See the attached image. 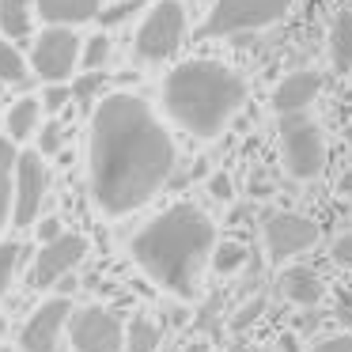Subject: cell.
<instances>
[{"instance_id":"cell-1","label":"cell","mask_w":352,"mask_h":352,"mask_svg":"<svg viewBox=\"0 0 352 352\" xmlns=\"http://www.w3.org/2000/svg\"><path fill=\"white\" fill-rule=\"evenodd\" d=\"M175 170V140L140 95L114 91L99 99L87 140L91 197L107 216L148 205Z\"/></svg>"},{"instance_id":"cell-2","label":"cell","mask_w":352,"mask_h":352,"mask_svg":"<svg viewBox=\"0 0 352 352\" xmlns=\"http://www.w3.org/2000/svg\"><path fill=\"white\" fill-rule=\"evenodd\" d=\"M133 261L152 276L160 288L175 292L178 299L197 296V280L205 261L216 250V228L197 205H170L160 212L137 239L129 243Z\"/></svg>"},{"instance_id":"cell-3","label":"cell","mask_w":352,"mask_h":352,"mask_svg":"<svg viewBox=\"0 0 352 352\" xmlns=\"http://www.w3.org/2000/svg\"><path fill=\"white\" fill-rule=\"evenodd\" d=\"M243 99H246L243 76L235 69H228L223 61H208V57L182 61L163 84L167 114L201 140L216 137L239 114Z\"/></svg>"},{"instance_id":"cell-4","label":"cell","mask_w":352,"mask_h":352,"mask_svg":"<svg viewBox=\"0 0 352 352\" xmlns=\"http://www.w3.org/2000/svg\"><path fill=\"white\" fill-rule=\"evenodd\" d=\"M292 12V0H216L201 34L205 38H228V34L261 31L269 23H280Z\"/></svg>"},{"instance_id":"cell-5","label":"cell","mask_w":352,"mask_h":352,"mask_svg":"<svg viewBox=\"0 0 352 352\" xmlns=\"http://www.w3.org/2000/svg\"><path fill=\"white\" fill-rule=\"evenodd\" d=\"M280 152L292 178H318L326 170V137L303 114L280 118Z\"/></svg>"},{"instance_id":"cell-6","label":"cell","mask_w":352,"mask_h":352,"mask_svg":"<svg viewBox=\"0 0 352 352\" xmlns=\"http://www.w3.org/2000/svg\"><path fill=\"white\" fill-rule=\"evenodd\" d=\"M186 31V8L178 0H160L152 4V12L144 16L137 31V57L140 61H167L178 50Z\"/></svg>"},{"instance_id":"cell-7","label":"cell","mask_w":352,"mask_h":352,"mask_svg":"<svg viewBox=\"0 0 352 352\" xmlns=\"http://www.w3.org/2000/svg\"><path fill=\"white\" fill-rule=\"evenodd\" d=\"M84 57L80 38L72 34V27H46V31L34 38L31 50V69L38 72L46 84H65L72 76V65Z\"/></svg>"},{"instance_id":"cell-8","label":"cell","mask_w":352,"mask_h":352,"mask_svg":"<svg viewBox=\"0 0 352 352\" xmlns=\"http://www.w3.org/2000/svg\"><path fill=\"white\" fill-rule=\"evenodd\" d=\"M50 190V167L42 163L38 152H19L16 163V208H12V223L27 228V223L38 220L42 201Z\"/></svg>"},{"instance_id":"cell-9","label":"cell","mask_w":352,"mask_h":352,"mask_svg":"<svg viewBox=\"0 0 352 352\" xmlns=\"http://www.w3.org/2000/svg\"><path fill=\"white\" fill-rule=\"evenodd\" d=\"M318 243V223L299 212H273L265 220V250L273 261H288Z\"/></svg>"},{"instance_id":"cell-10","label":"cell","mask_w":352,"mask_h":352,"mask_svg":"<svg viewBox=\"0 0 352 352\" xmlns=\"http://www.w3.org/2000/svg\"><path fill=\"white\" fill-rule=\"evenodd\" d=\"M72 349L76 352H122L125 329L122 318L107 307H87L72 322Z\"/></svg>"},{"instance_id":"cell-11","label":"cell","mask_w":352,"mask_h":352,"mask_svg":"<svg viewBox=\"0 0 352 352\" xmlns=\"http://www.w3.org/2000/svg\"><path fill=\"white\" fill-rule=\"evenodd\" d=\"M72 318V303L65 296L46 299L38 311L27 318L23 333H19V349L23 352H57L61 349V333Z\"/></svg>"},{"instance_id":"cell-12","label":"cell","mask_w":352,"mask_h":352,"mask_svg":"<svg viewBox=\"0 0 352 352\" xmlns=\"http://www.w3.org/2000/svg\"><path fill=\"white\" fill-rule=\"evenodd\" d=\"M87 254V239L84 235H61L57 243L38 246L34 254V269H31V284L34 288H50L57 284L69 269H76Z\"/></svg>"},{"instance_id":"cell-13","label":"cell","mask_w":352,"mask_h":352,"mask_svg":"<svg viewBox=\"0 0 352 352\" xmlns=\"http://www.w3.org/2000/svg\"><path fill=\"white\" fill-rule=\"evenodd\" d=\"M322 91V76L314 69H296L273 87V110L280 118H292V114H303L307 107L314 102V95Z\"/></svg>"},{"instance_id":"cell-14","label":"cell","mask_w":352,"mask_h":352,"mask_svg":"<svg viewBox=\"0 0 352 352\" xmlns=\"http://www.w3.org/2000/svg\"><path fill=\"white\" fill-rule=\"evenodd\" d=\"M276 292H280L288 303H296V307H314V303H322V296H326V284H322V276L314 273V269L292 265V269L280 273Z\"/></svg>"},{"instance_id":"cell-15","label":"cell","mask_w":352,"mask_h":352,"mask_svg":"<svg viewBox=\"0 0 352 352\" xmlns=\"http://www.w3.org/2000/svg\"><path fill=\"white\" fill-rule=\"evenodd\" d=\"M102 0H38V16L50 27H76L87 19H99Z\"/></svg>"},{"instance_id":"cell-16","label":"cell","mask_w":352,"mask_h":352,"mask_svg":"<svg viewBox=\"0 0 352 352\" xmlns=\"http://www.w3.org/2000/svg\"><path fill=\"white\" fill-rule=\"evenodd\" d=\"M34 12L38 0H0V34L4 38H27L34 27Z\"/></svg>"},{"instance_id":"cell-17","label":"cell","mask_w":352,"mask_h":352,"mask_svg":"<svg viewBox=\"0 0 352 352\" xmlns=\"http://www.w3.org/2000/svg\"><path fill=\"white\" fill-rule=\"evenodd\" d=\"M329 65L337 72H352V12H337L329 23Z\"/></svg>"},{"instance_id":"cell-18","label":"cell","mask_w":352,"mask_h":352,"mask_svg":"<svg viewBox=\"0 0 352 352\" xmlns=\"http://www.w3.org/2000/svg\"><path fill=\"white\" fill-rule=\"evenodd\" d=\"M16 163L19 152L12 148L8 137H0V231L8 223V212L16 208Z\"/></svg>"},{"instance_id":"cell-19","label":"cell","mask_w":352,"mask_h":352,"mask_svg":"<svg viewBox=\"0 0 352 352\" xmlns=\"http://www.w3.org/2000/svg\"><path fill=\"white\" fill-rule=\"evenodd\" d=\"M38 114H42V99L34 95H23L19 102H12L8 118H4V129H8V140H27L34 129H38Z\"/></svg>"},{"instance_id":"cell-20","label":"cell","mask_w":352,"mask_h":352,"mask_svg":"<svg viewBox=\"0 0 352 352\" xmlns=\"http://www.w3.org/2000/svg\"><path fill=\"white\" fill-rule=\"evenodd\" d=\"M160 341H163L160 326L148 322V318H133L129 329H125V349H129V352H155V349H160Z\"/></svg>"},{"instance_id":"cell-21","label":"cell","mask_w":352,"mask_h":352,"mask_svg":"<svg viewBox=\"0 0 352 352\" xmlns=\"http://www.w3.org/2000/svg\"><path fill=\"white\" fill-rule=\"evenodd\" d=\"M4 84H27V61L4 34H0V87Z\"/></svg>"},{"instance_id":"cell-22","label":"cell","mask_w":352,"mask_h":352,"mask_svg":"<svg viewBox=\"0 0 352 352\" xmlns=\"http://www.w3.org/2000/svg\"><path fill=\"white\" fill-rule=\"evenodd\" d=\"M246 246L243 243H235V239H223V243H216V250H212V265H216V273H235L239 265H246Z\"/></svg>"},{"instance_id":"cell-23","label":"cell","mask_w":352,"mask_h":352,"mask_svg":"<svg viewBox=\"0 0 352 352\" xmlns=\"http://www.w3.org/2000/svg\"><path fill=\"white\" fill-rule=\"evenodd\" d=\"M102 87H107V76H102V72H87V76L72 80V99H76L84 110H91L95 107V95H99ZM91 114H95V110H91Z\"/></svg>"},{"instance_id":"cell-24","label":"cell","mask_w":352,"mask_h":352,"mask_svg":"<svg viewBox=\"0 0 352 352\" xmlns=\"http://www.w3.org/2000/svg\"><path fill=\"white\" fill-rule=\"evenodd\" d=\"M107 61H110V38H107V31L84 38V65H87V69L95 72V69H102Z\"/></svg>"},{"instance_id":"cell-25","label":"cell","mask_w":352,"mask_h":352,"mask_svg":"<svg viewBox=\"0 0 352 352\" xmlns=\"http://www.w3.org/2000/svg\"><path fill=\"white\" fill-rule=\"evenodd\" d=\"M61 144H65L61 122H46V125H42V133H38V148H34V152L46 160V155H57V152H61Z\"/></svg>"},{"instance_id":"cell-26","label":"cell","mask_w":352,"mask_h":352,"mask_svg":"<svg viewBox=\"0 0 352 352\" xmlns=\"http://www.w3.org/2000/svg\"><path fill=\"white\" fill-rule=\"evenodd\" d=\"M19 246L16 243H0V296L8 292L12 276H16V265H19Z\"/></svg>"},{"instance_id":"cell-27","label":"cell","mask_w":352,"mask_h":352,"mask_svg":"<svg viewBox=\"0 0 352 352\" xmlns=\"http://www.w3.org/2000/svg\"><path fill=\"white\" fill-rule=\"evenodd\" d=\"M69 102H76V99H72V87H65V84H50L46 91H42V107H46L50 114H61Z\"/></svg>"},{"instance_id":"cell-28","label":"cell","mask_w":352,"mask_h":352,"mask_svg":"<svg viewBox=\"0 0 352 352\" xmlns=\"http://www.w3.org/2000/svg\"><path fill=\"white\" fill-rule=\"evenodd\" d=\"M140 4H144V0H122V4H114L110 12H102V16H99V23H102V27H114V23H122V19H129L133 12L140 8Z\"/></svg>"},{"instance_id":"cell-29","label":"cell","mask_w":352,"mask_h":352,"mask_svg":"<svg viewBox=\"0 0 352 352\" xmlns=\"http://www.w3.org/2000/svg\"><path fill=\"white\" fill-rule=\"evenodd\" d=\"M329 258H333L337 265L352 269V231H344V235L333 239V246H329Z\"/></svg>"},{"instance_id":"cell-30","label":"cell","mask_w":352,"mask_h":352,"mask_svg":"<svg viewBox=\"0 0 352 352\" xmlns=\"http://www.w3.org/2000/svg\"><path fill=\"white\" fill-rule=\"evenodd\" d=\"M311 352H352V333H333L326 341L311 344Z\"/></svg>"},{"instance_id":"cell-31","label":"cell","mask_w":352,"mask_h":352,"mask_svg":"<svg viewBox=\"0 0 352 352\" xmlns=\"http://www.w3.org/2000/svg\"><path fill=\"white\" fill-rule=\"evenodd\" d=\"M65 231H61V220H57V216H46V220L38 223V243L46 246V243H57V239H61Z\"/></svg>"},{"instance_id":"cell-32","label":"cell","mask_w":352,"mask_h":352,"mask_svg":"<svg viewBox=\"0 0 352 352\" xmlns=\"http://www.w3.org/2000/svg\"><path fill=\"white\" fill-rule=\"evenodd\" d=\"M261 307H265V299H254V303H246L243 311H239V318H235V329H243V326H250L254 318L261 314Z\"/></svg>"},{"instance_id":"cell-33","label":"cell","mask_w":352,"mask_h":352,"mask_svg":"<svg viewBox=\"0 0 352 352\" xmlns=\"http://www.w3.org/2000/svg\"><path fill=\"white\" fill-rule=\"evenodd\" d=\"M212 197H216V201H228V197H231V178H228V175H216V178H212Z\"/></svg>"},{"instance_id":"cell-34","label":"cell","mask_w":352,"mask_h":352,"mask_svg":"<svg viewBox=\"0 0 352 352\" xmlns=\"http://www.w3.org/2000/svg\"><path fill=\"white\" fill-rule=\"evenodd\" d=\"M337 318H344V322H352V296L344 292L341 299H337Z\"/></svg>"},{"instance_id":"cell-35","label":"cell","mask_w":352,"mask_h":352,"mask_svg":"<svg viewBox=\"0 0 352 352\" xmlns=\"http://www.w3.org/2000/svg\"><path fill=\"white\" fill-rule=\"evenodd\" d=\"M337 190H341V193H349V197H352V170H349V175H341V182H337Z\"/></svg>"},{"instance_id":"cell-36","label":"cell","mask_w":352,"mask_h":352,"mask_svg":"<svg viewBox=\"0 0 352 352\" xmlns=\"http://www.w3.org/2000/svg\"><path fill=\"white\" fill-rule=\"evenodd\" d=\"M0 337H4V318H0Z\"/></svg>"},{"instance_id":"cell-37","label":"cell","mask_w":352,"mask_h":352,"mask_svg":"<svg viewBox=\"0 0 352 352\" xmlns=\"http://www.w3.org/2000/svg\"><path fill=\"white\" fill-rule=\"evenodd\" d=\"M349 140H352V125H349Z\"/></svg>"},{"instance_id":"cell-38","label":"cell","mask_w":352,"mask_h":352,"mask_svg":"<svg viewBox=\"0 0 352 352\" xmlns=\"http://www.w3.org/2000/svg\"><path fill=\"white\" fill-rule=\"evenodd\" d=\"M0 352H12V349H0Z\"/></svg>"}]
</instances>
